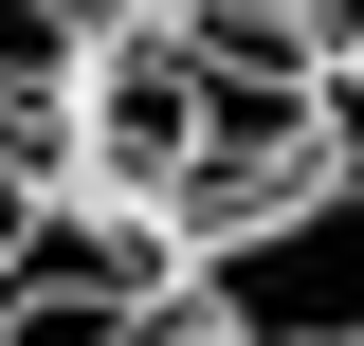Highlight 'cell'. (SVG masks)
<instances>
[{
	"label": "cell",
	"mask_w": 364,
	"mask_h": 346,
	"mask_svg": "<svg viewBox=\"0 0 364 346\" xmlns=\"http://www.w3.org/2000/svg\"><path fill=\"white\" fill-rule=\"evenodd\" d=\"M328 128H346V146H364V55H346V73H328Z\"/></svg>",
	"instance_id": "8992f818"
},
{
	"label": "cell",
	"mask_w": 364,
	"mask_h": 346,
	"mask_svg": "<svg viewBox=\"0 0 364 346\" xmlns=\"http://www.w3.org/2000/svg\"><path fill=\"white\" fill-rule=\"evenodd\" d=\"M182 292V237L164 219H128V201H18L0 219V346H128L146 310Z\"/></svg>",
	"instance_id": "7a4b0ae2"
},
{
	"label": "cell",
	"mask_w": 364,
	"mask_h": 346,
	"mask_svg": "<svg viewBox=\"0 0 364 346\" xmlns=\"http://www.w3.org/2000/svg\"><path fill=\"white\" fill-rule=\"evenodd\" d=\"M91 19L109 0H0V146H55V91H73Z\"/></svg>",
	"instance_id": "3957f363"
},
{
	"label": "cell",
	"mask_w": 364,
	"mask_h": 346,
	"mask_svg": "<svg viewBox=\"0 0 364 346\" xmlns=\"http://www.w3.org/2000/svg\"><path fill=\"white\" fill-rule=\"evenodd\" d=\"M0 219H18V164H0Z\"/></svg>",
	"instance_id": "52a82bcc"
},
{
	"label": "cell",
	"mask_w": 364,
	"mask_h": 346,
	"mask_svg": "<svg viewBox=\"0 0 364 346\" xmlns=\"http://www.w3.org/2000/svg\"><path fill=\"white\" fill-rule=\"evenodd\" d=\"M128 346H219V328H200V310H182V292H164V310H146V328H128Z\"/></svg>",
	"instance_id": "5b68a950"
},
{
	"label": "cell",
	"mask_w": 364,
	"mask_h": 346,
	"mask_svg": "<svg viewBox=\"0 0 364 346\" xmlns=\"http://www.w3.org/2000/svg\"><path fill=\"white\" fill-rule=\"evenodd\" d=\"M182 310L219 346H364V146H328L219 237H182Z\"/></svg>",
	"instance_id": "6da1fadb"
},
{
	"label": "cell",
	"mask_w": 364,
	"mask_h": 346,
	"mask_svg": "<svg viewBox=\"0 0 364 346\" xmlns=\"http://www.w3.org/2000/svg\"><path fill=\"white\" fill-rule=\"evenodd\" d=\"M291 37H310L328 73H346V55H364V0H291Z\"/></svg>",
	"instance_id": "277c9868"
}]
</instances>
